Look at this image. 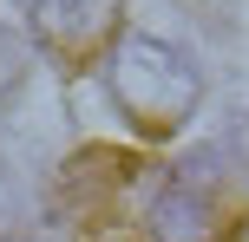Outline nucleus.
<instances>
[{"label": "nucleus", "instance_id": "nucleus-1", "mask_svg": "<svg viewBox=\"0 0 249 242\" xmlns=\"http://www.w3.org/2000/svg\"><path fill=\"white\" fill-rule=\"evenodd\" d=\"M112 98L124 105L144 138H171L190 112H197V72L190 59H177L164 39H124L112 52Z\"/></svg>", "mask_w": 249, "mask_h": 242}, {"label": "nucleus", "instance_id": "nucleus-2", "mask_svg": "<svg viewBox=\"0 0 249 242\" xmlns=\"http://www.w3.org/2000/svg\"><path fill=\"white\" fill-rule=\"evenodd\" d=\"M33 33L59 65H92L118 33V0H33Z\"/></svg>", "mask_w": 249, "mask_h": 242}, {"label": "nucleus", "instance_id": "nucleus-3", "mask_svg": "<svg viewBox=\"0 0 249 242\" xmlns=\"http://www.w3.org/2000/svg\"><path fill=\"white\" fill-rule=\"evenodd\" d=\"M151 229H158V242H216V229H223L216 190L197 177V170L171 177V190H164L158 210H151Z\"/></svg>", "mask_w": 249, "mask_h": 242}, {"label": "nucleus", "instance_id": "nucleus-4", "mask_svg": "<svg viewBox=\"0 0 249 242\" xmlns=\"http://www.w3.org/2000/svg\"><path fill=\"white\" fill-rule=\"evenodd\" d=\"M20 79H26V39L0 26V98H7V92L20 85Z\"/></svg>", "mask_w": 249, "mask_h": 242}]
</instances>
